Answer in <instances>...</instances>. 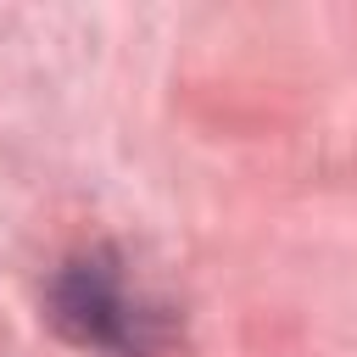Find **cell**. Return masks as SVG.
Listing matches in <instances>:
<instances>
[{"instance_id": "1", "label": "cell", "mask_w": 357, "mask_h": 357, "mask_svg": "<svg viewBox=\"0 0 357 357\" xmlns=\"http://www.w3.org/2000/svg\"><path fill=\"white\" fill-rule=\"evenodd\" d=\"M50 318L67 340L78 346H100V351H123V357H145L156 346V307L128 290L117 257L106 245L73 257L56 268L50 279Z\"/></svg>"}]
</instances>
